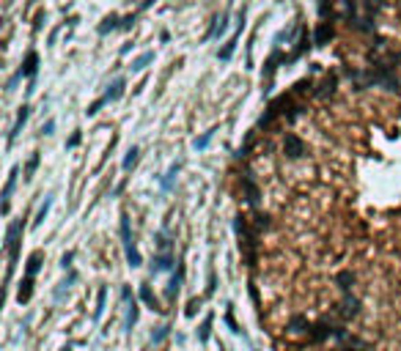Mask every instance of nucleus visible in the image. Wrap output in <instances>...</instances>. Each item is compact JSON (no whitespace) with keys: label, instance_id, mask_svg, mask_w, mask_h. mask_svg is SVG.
<instances>
[{"label":"nucleus","instance_id":"1","mask_svg":"<svg viewBox=\"0 0 401 351\" xmlns=\"http://www.w3.org/2000/svg\"><path fill=\"white\" fill-rule=\"evenodd\" d=\"M281 154L286 156L289 162H300V159H305V156H308V143L300 137V134L286 132V134H283V140H281Z\"/></svg>","mask_w":401,"mask_h":351},{"label":"nucleus","instance_id":"2","mask_svg":"<svg viewBox=\"0 0 401 351\" xmlns=\"http://www.w3.org/2000/svg\"><path fill=\"white\" fill-rule=\"evenodd\" d=\"M360 313H363V302H360L354 294H344V296H341V302L333 307V315H335L338 321H344V324L354 321Z\"/></svg>","mask_w":401,"mask_h":351},{"label":"nucleus","instance_id":"3","mask_svg":"<svg viewBox=\"0 0 401 351\" xmlns=\"http://www.w3.org/2000/svg\"><path fill=\"white\" fill-rule=\"evenodd\" d=\"M22 228L25 222L17 220L9 225V233H6V250H9V277L14 272V263H17V255H20V236H22Z\"/></svg>","mask_w":401,"mask_h":351},{"label":"nucleus","instance_id":"4","mask_svg":"<svg viewBox=\"0 0 401 351\" xmlns=\"http://www.w3.org/2000/svg\"><path fill=\"white\" fill-rule=\"evenodd\" d=\"M239 187H242V201L247 203V206H258V198H261V190H258V184H255V176H253V170L245 165V170L239 173Z\"/></svg>","mask_w":401,"mask_h":351},{"label":"nucleus","instance_id":"5","mask_svg":"<svg viewBox=\"0 0 401 351\" xmlns=\"http://www.w3.org/2000/svg\"><path fill=\"white\" fill-rule=\"evenodd\" d=\"M333 285L341 291V294H352L354 285H357V274H354L352 269H341V272H335Z\"/></svg>","mask_w":401,"mask_h":351},{"label":"nucleus","instance_id":"6","mask_svg":"<svg viewBox=\"0 0 401 351\" xmlns=\"http://www.w3.org/2000/svg\"><path fill=\"white\" fill-rule=\"evenodd\" d=\"M335 88H338V77H335V74H327V77H324L322 83L311 91V96L313 99H333L335 96Z\"/></svg>","mask_w":401,"mask_h":351},{"label":"nucleus","instance_id":"7","mask_svg":"<svg viewBox=\"0 0 401 351\" xmlns=\"http://www.w3.org/2000/svg\"><path fill=\"white\" fill-rule=\"evenodd\" d=\"M311 324H313V321H308V315H302V313H294L292 318L286 321V332H289V335H308V329H311Z\"/></svg>","mask_w":401,"mask_h":351},{"label":"nucleus","instance_id":"8","mask_svg":"<svg viewBox=\"0 0 401 351\" xmlns=\"http://www.w3.org/2000/svg\"><path fill=\"white\" fill-rule=\"evenodd\" d=\"M250 222H253V228L258 233H266L272 228V214L264 212V209H253V212H250Z\"/></svg>","mask_w":401,"mask_h":351},{"label":"nucleus","instance_id":"9","mask_svg":"<svg viewBox=\"0 0 401 351\" xmlns=\"http://www.w3.org/2000/svg\"><path fill=\"white\" fill-rule=\"evenodd\" d=\"M17 173H20V167H11L9 181L3 187V214H9V201H11V192H14V184H17Z\"/></svg>","mask_w":401,"mask_h":351},{"label":"nucleus","instance_id":"10","mask_svg":"<svg viewBox=\"0 0 401 351\" xmlns=\"http://www.w3.org/2000/svg\"><path fill=\"white\" fill-rule=\"evenodd\" d=\"M171 266H173L171 250H162V253H157L154 261H151V269H154V272H165V269H171Z\"/></svg>","mask_w":401,"mask_h":351},{"label":"nucleus","instance_id":"11","mask_svg":"<svg viewBox=\"0 0 401 351\" xmlns=\"http://www.w3.org/2000/svg\"><path fill=\"white\" fill-rule=\"evenodd\" d=\"M333 36H335V28H333V22H330V20H322V25H319L316 39H313V42H316V44H327Z\"/></svg>","mask_w":401,"mask_h":351},{"label":"nucleus","instance_id":"12","mask_svg":"<svg viewBox=\"0 0 401 351\" xmlns=\"http://www.w3.org/2000/svg\"><path fill=\"white\" fill-rule=\"evenodd\" d=\"M31 296H33V277L28 274V277L22 280L20 291H17V299H20V305H28V302H31Z\"/></svg>","mask_w":401,"mask_h":351},{"label":"nucleus","instance_id":"13","mask_svg":"<svg viewBox=\"0 0 401 351\" xmlns=\"http://www.w3.org/2000/svg\"><path fill=\"white\" fill-rule=\"evenodd\" d=\"M124 88H126V83H124V80L118 77V80H115L113 85L107 88V93H104L102 99H104V102H107V104H110V102H115V99H121V93H124Z\"/></svg>","mask_w":401,"mask_h":351},{"label":"nucleus","instance_id":"14","mask_svg":"<svg viewBox=\"0 0 401 351\" xmlns=\"http://www.w3.org/2000/svg\"><path fill=\"white\" fill-rule=\"evenodd\" d=\"M182 280H184V263H179V269H176V274L171 277V283H168V296H176L179 294V285H182Z\"/></svg>","mask_w":401,"mask_h":351},{"label":"nucleus","instance_id":"15","mask_svg":"<svg viewBox=\"0 0 401 351\" xmlns=\"http://www.w3.org/2000/svg\"><path fill=\"white\" fill-rule=\"evenodd\" d=\"M36 69H39V55H36V52H28V58H25V66L20 69V72H22V77H33V74H36Z\"/></svg>","mask_w":401,"mask_h":351},{"label":"nucleus","instance_id":"16","mask_svg":"<svg viewBox=\"0 0 401 351\" xmlns=\"http://www.w3.org/2000/svg\"><path fill=\"white\" fill-rule=\"evenodd\" d=\"M141 299L146 302V305H149L151 310H162V307H160V299H157V296H154V291H151V285H146V283L141 285Z\"/></svg>","mask_w":401,"mask_h":351},{"label":"nucleus","instance_id":"17","mask_svg":"<svg viewBox=\"0 0 401 351\" xmlns=\"http://www.w3.org/2000/svg\"><path fill=\"white\" fill-rule=\"evenodd\" d=\"M225 28H228V14H220L217 20H214V25H212V31L206 33V39H217L220 33H225Z\"/></svg>","mask_w":401,"mask_h":351},{"label":"nucleus","instance_id":"18","mask_svg":"<svg viewBox=\"0 0 401 351\" xmlns=\"http://www.w3.org/2000/svg\"><path fill=\"white\" fill-rule=\"evenodd\" d=\"M28 115H31V110H28V107H22V110H20V115H17V124H14V129H11V134H9V143H14V137L22 132V126H25Z\"/></svg>","mask_w":401,"mask_h":351},{"label":"nucleus","instance_id":"19","mask_svg":"<svg viewBox=\"0 0 401 351\" xmlns=\"http://www.w3.org/2000/svg\"><path fill=\"white\" fill-rule=\"evenodd\" d=\"M121 239H124V247H129V244H135V242H132V231H129V217H126V214H121Z\"/></svg>","mask_w":401,"mask_h":351},{"label":"nucleus","instance_id":"20","mask_svg":"<svg viewBox=\"0 0 401 351\" xmlns=\"http://www.w3.org/2000/svg\"><path fill=\"white\" fill-rule=\"evenodd\" d=\"M42 258H44V255L39 253V250H36V253L31 255V258H28V266H25V269H28V274H31V277H33V274L39 272V269H42Z\"/></svg>","mask_w":401,"mask_h":351},{"label":"nucleus","instance_id":"21","mask_svg":"<svg viewBox=\"0 0 401 351\" xmlns=\"http://www.w3.org/2000/svg\"><path fill=\"white\" fill-rule=\"evenodd\" d=\"M104 299H107V288H99V294H96V307H94V321L102 318V313H104Z\"/></svg>","mask_w":401,"mask_h":351},{"label":"nucleus","instance_id":"22","mask_svg":"<svg viewBox=\"0 0 401 351\" xmlns=\"http://www.w3.org/2000/svg\"><path fill=\"white\" fill-rule=\"evenodd\" d=\"M115 28H121V22H118V17H115V14H110V17H104V22L99 25V33L104 36V33L115 31Z\"/></svg>","mask_w":401,"mask_h":351},{"label":"nucleus","instance_id":"23","mask_svg":"<svg viewBox=\"0 0 401 351\" xmlns=\"http://www.w3.org/2000/svg\"><path fill=\"white\" fill-rule=\"evenodd\" d=\"M234 50H236V36H231L228 42L223 44V50L217 52V58H220V61H228V58L234 55Z\"/></svg>","mask_w":401,"mask_h":351},{"label":"nucleus","instance_id":"24","mask_svg":"<svg viewBox=\"0 0 401 351\" xmlns=\"http://www.w3.org/2000/svg\"><path fill=\"white\" fill-rule=\"evenodd\" d=\"M151 61H154V52H143L138 61H132V72H143V69H146Z\"/></svg>","mask_w":401,"mask_h":351},{"label":"nucleus","instance_id":"25","mask_svg":"<svg viewBox=\"0 0 401 351\" xmlns=\"http://www.w3.org/2000/svg\"><path fill=\"white\" fill-rule=\"evenodd\" d=\"M50 206H52V198H44V203L39 206V212H36V220H33V225H42L44 222V217H47V212H50Z\"/></svg>","mask_w":401,"mask_h":351},{"label":"nucleus","instance_id":"26","mask_svg":"<svg viewBox=\"0 0 401 351\" xmlns=\"http://www.w3.org/2000/svg\"><path fill=\"white\" fill-rule=\"evenodd\" d=\"M138 156H141V151H138V148H129V151H126V156H124V170H132V167L138 165Z\"/></svg>","mask_w":401,"mask_h":351},{"label":"nucleus","instance_id":"27","mask_svg":"<svg viewBox=\"0 0 401 351\" xmlns=\"http://www.w3.org/2000/svg\"><path fill=\"white\" fill-rule=\"evenodd\" d=\"M126 261H129V266H141V253H138L135 244H129V247H126Z\"/></svg>","mask_w":401,"mask_h":351},{"label":"nucleus","instance_id":"28","mask_svg":"<svg viewBox=\"0 0 401 351\" xmlns=\"http://www.w3.org/2000/svg\"><path fill=\"white\" fill-rule=\"evenodd\" d=\"M36 167H39V154H33L31 159H28V165H25V179H33Z\"/></svg>","mask_w":401,"mask_h":351},{"label":"nucleus","instance_id":"29","mask_svg":"<svg viewBox=\"0 0 401 351\" xmlns=\"http://www.w3.org/2000/svg\"><path fill=\"white\" fill-rule=\"evenodd\" d=\"M157 247H160V253H162V250H171V242H168V233L165 231L157 233Z\"/></svg>","mask_w":401,"mask_h":351},{"label":"nucleus","instance_id":"30","mask_svg":"<svg viewBox=\"0 0 401 351\" xmlns=\"http://www.w3.org/2000/svg\"><path fill=\"white\" fill-rule=\"evenodd\" d=\"M209 329H212V315H209V318H206V321H203V324H201V332H198V337H201L203 343L209 340Z\"/></svg>","mask_w":401,"mask_h":351},{"label":"nucleus","instance_id":"31","mask_svg":"<svg viewBox=\"0 0 401 351\" xmlns=\"http://www.w3.org/2000/svg\"><path fill=\"white\" fill-rule=\"evenodd\" d=\"M212 134H214V132H206V134H201V137L195 140V148H198V151H203V148H206V145L212 143Z\"/></svg>","mask_w":401,"mask_h":351},{"label":"nucleus","instance_id":"32","mask_svg":"<svg viewBox=\"0 0 401 351\" xmlns=\"http://www.w3.org/2000/svg\"><path fill=\"white\" fill-rule=\"evenodd\" d=\"M176 173H179V162H176V165H171V170H168V179H165V184H162L165 190H171V184H173V176H176Z\"/></svg>","mask_w":401,"mask_h":351},{"label":"nucleus","instance_id":"33","mask_svg":"<svg viewBox=\"0 0 401 351\" xmlns=\"http://www.w3.org/2000/svg\"><path fill=\"white\" fill-rule=\"evenodd\" d=\"M138 321V307H135V302H132V307H129V315H126V326L132 329V324Z\"/></svg>","mask_w":401,"mask_h":351},{"label":"nucleus","instance_id":"34","mask_svg":"<svg viewBox=\"0 0 401 351\" xmlns=\"http://www.w3.org/2000/svg\"><path fill=\"white\" fill-rule=\"evenodd\" d=\"M104 104H107V102H104V99H96V102H94V104H91V107H88V115H96V113H99V110L104 107Z\"/></svg>","mask_w":401,"mask_h":351},{"label":"nucleus","instance_id":"35","mask_svg":"<svg viewBox=\"0 0 401 351\" xmlns=\"http://www.w3.org/2000/svg\"><path fill=\"white\" fill-rule=\"evenodd\" d=\"M80 140H83V134L80 132H74L72 137H69V143H66V148H74V145H80Z\"/></svg>","mask_w":401,"mask_h":351},{"label":"nucleus","instance_id":"36","mask_svg":"<svg viewBox=\"0 0 401 351\" xmlns=\"http://www.w3.org/2000/svg\"><path fill=\"white\" fill-rule=\"evenodd\" d=\"M168 335V326H160V329H157V335L151 337V343H162V337Z\"/></svg>","mask_w":401,"mask_h":351},{"label":"nucleus","instance_id":"37","mask_svg":"<svg viewBox=\"0 0 401 351\" xmlns=\"http://www.w3.org/2000/svg\"><path fill=\"white\" fill-rule=\"evenodd\" d=\"M72 261H74V253H63L61 266H63V269H69V266H72Z\"/></svg>","mask_w":401,"mask_h":351},{"label":"nucleus","instance_id":"38","mask_svg":"<svg viewBox=\"0 0 401 351\" xmlns=\"http://www.w3.org/2000/svg\"><path fill=\"white\" fill-rule=\"evenodd\" d=\"M198 307H201V299H193L187 305V315H195V313H198Z\"/></svg>","mask_w":401,"mask_h":351},{"label":"nucleus","instance_id":"39","mask_svg":"<svg viewBox=\"0 0 401 351\" xmlns=\"http://www.w3.org/2000/svg\"><path fill=\"white\" fill-rule=\"evenodd\" d=\"M52 129H55V121H52V118L47 121V124H42V132H44V134H52Z\"/></svg>","mask_w":401,"mask_h":351},{"label":"nucleus","instance_id":"40","mask_svg":"<svg viewBox=\"0 0 401 351\" xmlns=\"http://www.w3.org/2000/svg\"><path fill=\"white\" fill-rule=\"evenodd\" d=\"M225 321H228V326H231V329H234V332H239V326H236V321H234V315H231V313L225 315Z\"/></svg>","mask_w":401,"mask_h":351},{"label":"nucleus","instance_id":"41","mask_svg":"<svg viewBox=\"0 0 401 351\" xmlns=\"http://www.w3.org/2000/svg\"><path fill=\"white\" fill-rule=\"evenodd\" d=\"M338 351H368V348H354V346H344V348H338Z\"/></svg>","mask_w":401,"mask_h":351},{"label":"nucleus","instance_id":"42","mask_svg":"<svg viewBox=\"0 0 401 351\" xmlns=\"http://www.w3.org/2000/svg\"><path fill=\"white\" fill-rule=\"evenodd\" d=\"M63 351H69V348H63Z\"/></svg>","mask_w":401,"mask_h":351}]
</instances>
